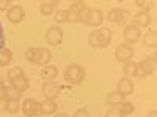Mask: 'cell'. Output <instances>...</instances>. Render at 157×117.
Here are the masks:
<instances>
[{
  "label": "cell",
  "instance_id": "cell-32",
  "mask_svg": "<svg viewBox=\"0 0 157 117\" xmlns=\"http://www.w3.org/2000/svg\"><path fill=\"white\" fill-rule=\"evenodd\" d=\"M5 98H6V87L0 86V100H5Z\"/></svg>",
  "mask_w": 157,
  "mask_h": 117
},
{
  "label": "cell",
  "instance_id": "cell-21",
  "mask_svg": "<svg viewBox=\"0 0 157 117\" xmlns=\"http://www.w3.org/2000/svg\"><path fill=\"white\" fill-rule=\"evenodd\" d=\"M124 73L126 76H137V62L134 61H127L124 62Z\"/></svg>",
  "mask_w": 157,
  "mask_h": 117
},
{
  "label": "cell",
  "instance_id": "cell-33",
  "mask_svg": "<svg viewBox=\"0 0 157 117\" xmlns=\"http://www.w3.org/2000/svg\"><path fill=\"white\" fill-rule=\"evenodd\" d=\"M8 6H10L8 0H0V9H8Z\"/></svg>",
  "mask_w": 157,
  "mask_h": 117
},
{
  "label": "cell",
  "instance_id": "cell-36",
  "mask_svg": "<svg viewBox=\"0 0 157 117\" xmlns=\"http://www.w3.org/2000/svg\"><path fill=\"white\" fill-rule=\"evenodd\" d=\"M148 117H157V112H155V109H152V111L148 114Z\"/></svg>",
  "mask_w": 157,
  "mask_h": 117
},
{
  "label": "cell",
  "instance_id": "cell-18",
  "mask_svg": "<svg viewBox=\"0 0 157 117\" xmlns=\"http://www.w3.org/2000/svg\"><path fill=\"white\" fill-rule=\"evenodd\" d=\"M39 111L41 114H54L57 111V103L55 100H46L39 105Z\"/></svg>",
  "mask_w": 157,
  "mask_h": 117
},
{
  "label": "cell",
  "instance_id": "cell-2",
  "mask_svg": "<svg viewBox=\"0 0 157 117\" xmlns=\"http://www.w3.org/2000/svg\"><path fill=\"white\" fill-rule=\"evenodd\" d=\"M50 51L47 48L43 47H30L27 51H25V58H27L30 62L33 64H41V66H47L50 61Z\"/></svg>",
  "mask_w": 157,
  "mask_h": 117
},
{
  "label": "cell",
  "instance_id": "cell-6",
  "mask_svg": "<svg viewBox=\"0 0 157 117\" xmlns=\"http://www.w3.org/2000/svg\"><path fill=\"white\" fill-rule=\"evenodd\" d=\"M132 56H134V50L129 44H120L115 50V58L120 62H127L132 59Z\"/></svg>",
  "mask_w": 157,
  "mask_h": 117
},
{
  "label": "cell",
  "instance_id": "cell-3",
  "mask_svg": "<svg viewBox=\"0 0 157 117\" xmlns=\"http://www.w3.org/2000/svg\"><path fill=\"white\" fill-rule=\"evenodd\" d=\"M64 80L71 84H80L85 80V69L78 64H69L64 70Z\"/></svg>",
  "mask_w": 157,
  "mask_h": 117
},
{
  "label": "cell",
  "instance_id": "cell-35",
  "mask_svg": "<svg viewBox=\"0 0 157 117\" xmlns=\"http://www.w3.org/2000/svg\"><path fill=\"white\" fill-rule=\"evenodd\" d=\"M52 117H68V114H64V112H60V114H54Z\"/></svg>",
  "mask_w": 157,
  "mask_h": 117
},
{
  "label": "cell",
  "instance_id": "cell-27",
  "mask_svg": "<svg viewBox=\"0 0 157 117\" xmlns=\"http://www.w3.org/2000/svg\"><path fill=\"white\" fill-rule=\"evenodd\" d=\"M21 94L22 92H19L16 87H13V86L6 87V100H19Z\"/></svg>",
  "mask_w": 157,
  "mask_h": 117
},
{
  "label": "cell",
  "instance_id": "cell-37",
  "mask_svg": "<svg viewBox=\"0 0 157 117\" xmlns=\"http://www.w3.org/2000/svg\"><path fill=\"white\" fill-rule=\"evenodd\" d=\"M2 83H3V80H2V76H0V86H3Z\"/></svg>",
  "mask_w": 157,
  "mask_h": 117
},
{
  "label": "cell",
  "instance_id": "cell-22",
  "mask_svg": "<svg viewBox=\"0 0 157 117\" xmlns=\"http://www.w3.org/2000/svg\"><path fill=\"white\" fill-rule=\"evenodd\" d=\"M143 44L146 47H155L157 45V36H155V31H148L143 37Z\"/></svg>",
  "mask_w": 157,
  "mask_h": 117
},
{
  "label": "cell",
  "instance_id": "cell-24",
  "mask_svg": "<svg viewBox=\"0 0 157 117\" xmlns=\"http://www.w3.org/2000/svg\"><path fill=\"white\" fill-rule=\"evenodd\" d=\"M8 80L10 81H14V80H17V78H21V76H24V70L21 69V67H13V69H10L8 70Z\"/></svg>",
  "mask_w": 157,
  "mask_h": 117
},
{
  "label": "cell",
  "instance_id": "cell-5",
  "mask_svg": "<svg viewBox=\"0 0 157 117\" xmlns=\"http://www.w3.org/2000/svg\"><path fill=\"white\" fill-rule=\"evenodd\" d=\"M88 9V6L83 3V2H75V3H72L68 9H66V12H68V22H80L82 20V16L85 14V11Z\"/></svg>",
  "mask_w": 157,
  "mask_h": 117
},
{
  "label": "cell",
  "instance_id": "cell-13",
  "mask_svg": "<svg viewBox=\"0 0 157 117\" xmlns=\"http://www.w3.org/2000/svg\"><path fill=\"white\" fill-rule=\"evenodd\" d=\"M129 12L126 9H121V8H113L110 12H109V20L113 22V23H118V25H123L126 17H127Z\"/></svg>",
  "mask_w": 157,
  "mask_h": 117
},
{
  "label": "cell",
  "instance_id": "cell-25",
  "mask_svg": "<svg viewBox=\"0 0 157 117\" xmlns=\"http://www.w3.org/2000/svg\"><path fill=\"white\" fill-rule=\"evenodd\" d=\"M54 20H55L57 23L68 22V12H66V9H58L55 14H54Z\"/></svg>",
  "mask_w": 157,
  "mask_h": 117
},
{
  "label": "cell",
  "instance_id": "cell-19",
  "mask_svg": "<svg viewBox=\"0 0 157 117\" xmlns=\"http://www.w3.org/2000/svg\"><path fill=\"white\" fill-rule=\"evenodd\" d=\"M11 86H13V87H16V89L19 90V92H24V90H27V89H29L30 83H29V78L24 75V76L17 78V80L11 81Z\"/></svg>",
  "mask_w": 157,
  "mask_h": 117
},
{
  "label": "cell",
  "instance_id": "cell-9",
  "mask_svg": "<svg viewBox=\"0 0 157 117\" xmlns=\"http://www.w3.org/2000/svg\"><path fill=\"white\" fill-rule=\"evenodd\" d=\"M22 112L27 117H35V115H41V111H39V105L33 100V98H27L22 103Z\"/></svg>",
  "mask_w": 157,
  "mask_h": 117
},
{
  "label": "cell",
  "instance_id": "cell-4",
  "mask_svg": "<svg viewBox=\"0 0 157 117\" xmlns=\"http://www.w3.org/2000/svg\"><path fill=\"white\" fill-rule=\"evenodd\" d=\"M102 20H104V14H102L101 9H98V8H88L85 11V14L82 16L80 22H85L86 25H90V27H99V25L102 23Z\"/></svg>",
  "mask_w": 157,
  "mask_h": 117
},
{
  "label": "cell",
  "instance_id": "cell-16",
  "mask_svg": "<svg viewBox=\"0 0 157 117\" xmlns=\"http://www.w3.org/2000/svg\"><path fill=\"white\" fill-rule=\"evenodd\" d=\"M57 75H58V69H57L55 66H50V64H47V66H44V67L41 69V76H43V80H46V83H47V81H52Z\"/></svg>",
  "mask_w": 157,
  "mask_h": 117
},
{
  "label": "cell",
  "instance_id": "cell-26",
  "mask_svg": "<svg viewBox=\"0 0 157 117\" xmlns=\"http://www.w3.org/2000/svg\"><path fill=\"white\" fill-rule=\"evenodd\" d=\"M21 105H19V100H6V111L11 114H16L19 111Z\"/></svg>",
  "mask_w": 157,
  "mask_h": 117
},
{
  "label": "cell",
  "instance_id": "cell-14",
  "mask_svg": "<svg viewBox=\"0 0 157 117\" xmlns=\"http://www.w3.org/2000/svg\"><path fill=\"white\" fill-rule=\"evenodd\" d=\"M116 92H120L123 97L126 95H130L134 92V83L130 78H121L120 81H118V90Z\"/></svg>",
  "mask_w": 157,
  "mask_h": 117
},
{
  "label": "cell",
  "instance_id": "cell-38",
  "mask_svg": "<svg viewBox=\"0 0 157 117\" xmlns=\"http://www.w3.org/2000/svg\"><path fill=\"white\" fill-rule=\"evenodd\" d=\"M0 117H2V115H0Z\"/></svg>",
  "mask_w": 157,
  "mask_h": 117
},
{
  "label": "cell",
  "instance_id": "cell-31",
  "mask_svg": "<svg viewBox=\"0 0 157 117\" xmlns=\"http://www.w3.org/2000/svg\"><path fill=\"white\" fill-rule=\"evenodd\" d=\"M5 48V33H3V27L0 23V50Z\"/></svg>",
  "mask_w": 157,
  "mask_h": 117
},
{
  "label": "cell",
  "instance_id": "cell-15",
  "mask_svg": "<svg viewBox=\"0 0 157 117\" xmlns=\"http://www.w3.org/2000/svg\"><path fill=\"white\" fill-rule=\"evenodd\" d=\"M134 22H135V27H148V25L151 23V16L148 11H140L135 14L134 17Z\"/></svg>",
  "mask_w": 157,
  "mask_h": 117
},
{
  "label": "cell",
  "instance_id": "cell-12",
  "mask_svg": "<svg viewBox=\"0 0 157 117\" xmlns=\"http://www.w3.org/2000/svg\"><path fill=\"white\" fill-rule=\"evenodd\" d=\"M141 33H140V28L135 27V25H127L126 30H124V39L127 44H135L138 39H140Z\"/></svg>",
  "mask_w": 157,
  "mask_h": 117
},
{
  "label": "cell",
  "instance_id": "cell-23",
  "mask_svg": "<svg viewBox=\"0 0 157 117\" xmlns=\"http://www.w3.org/2000/svg\"><path fill=\"white\" fill-rule=\"evenodd\" d=\"M57 2H43L41 5H39V11H41V14L44 16H49L54 12V8H55Z\"/></svg>",
  "mask_w": 157,
  "mask_h": 117
},
{
  "label": "cell",
  "instance_id": "cell-28",
  "mask_svg": "<svg viewBox=\"0 0 157 117\" xmlns=\"http://www.w3.org/2000/svg\"><path fill=\"white\" fill-rule=\"evenodd\" d=\"M118 109L121 111V114H123V115H129V114H132V112H134V105H132L130 101H124V103H123V105H121L120 108H118Z\"/></svg>",
  "mask_w": 157,
  "mask_h": 117
},
{
  "label": "cell",
  "instance_id": "cell-7",
  "mask_svg": "<svg viewBox=\"0 0 157 117\" xmlns=\"http://www.w3.org/2000/svg\"><path fill=\"white\" fill-rule=\"evenodd\" d=\"M6 17H8V20L13 22V23H19V22H22L24 17H25V11H24V8L19 6V5H13V6H10V8L6 9Z\"/></svg>",
  "mask_w": 157,
  "mask_h": 117
},
{
  "label": "cell",
  "instance_id": "cell-20",
  "mask_svg": "<svg viewBox=\"0 0 157 117\" xmlns=\"http://www.w3.org/2000/svg\"><path fill=\"white\" fill-rule=\"evenodd\" d=\"M11 59H13V51L10 48L0 50V67L8 66V64L11 62Z\"/></svg>",
  "mask_w": 157,
  "mask_h": 117
},
{
  "label": "cell",
  "instance_id": "cell-34",
  "mask_svg": "<svg viewBox=\"0 0 157 117\" xmlns=\"http://www.w3.org/2000/svg\"><path fill=\"white\" fill-rule=\"evenodd\" d=\"M0 109L6 111V98H5V100H0Z\"/></svg>",
  "mask_w": 157,
  "mask_h": 117
},
{
  "label": "cell",
  "instance_id": "cell-8",
  "mask_svg": "<svg viewBox=\"0 0 157 117\" xmlns=\"http://www.w3.org/2000/svg\"><path fill=\"white\" fill-rule=\"evenodd\" d=\"M46 41L50 45H58L63 41V30L60 27H50L46 31Z\"/></svg>",
  "mask_w": 157,
  "mask_h": 117
},
{
  "label": "cell",
  "instance_id": "cell-1",
  "mask_svg": "<svg viewBox=\"0 0 157 117\" xmlns=\"http://www.w3.org/2000/svg\"><path fill=\"white\" fill-rule=\"evenodd\" d=\"M112 42V31L107 27H101L94 31H91L88 36V44L94 48H104Z\"/></svg>",
  "mask_w": 157,
  "mask_h": 117
},
{
  "label": "cell",
  "instance_id": "cell-17",
  "mask_svg": "<svg viewBox=\"0 0 157 117\" xmlns=\"http://www.w3.org/2000/svg\"><path fill=\"white\" fill-rule=\"evenodd\" d=\"M124 101H126L124 97L120 92H116V90H115V92H110L107 95V103H109L110 106H113V108H120Z\"/></svg>",
  "mask_w": 157,
  "mask_h": 117
},
{
  "label": "cell",
  "instance_id": "cell-29",
  "mask_svg": "<svg viewBox=\"0 0 157 117\" xmlns=\"http://www.w3.org/2000/svg\"><path fill=\"white\" fill-rule=\"evenodd\" d=\"M105 117H123V114H121V111L118 109V108H112V109L107 111Z\"/></svg>",
  "mask_w": 157,
  "mask_h": 117
},
{
  "label": "cell",
  "instance_id": "cell-30",
  "mask_svg": "<svg viewBox=\"0 0 157 117\" xmlns=\"http://www.w3.org/2000/svg\"><path fill=\"white\" fill-rule=\"evenodd\" d=\"M72 117H90V112H88L85 108H80V109H77V111L74 112Z\"/></svg>",
  "mask_w": 157,
  "mask_h": 117
},
{
  "label": "cell",
  "instance_id": "cell-10",
  "mask_svg": "<svg viewBox=\"0 0 157 117\" xmlns=\"http://www.w3.org/2000/svg\"><path fill=\"white\" fill-rule=\"evenodd\" d=\"M60 94V86L52 83V81H47L43 84V95L46 97V100H55Z\"/></svg>",
  "mask_w": 157,
  "mask_h": 117
},
{
  "label": "cell",
  "instance_id": "cell-11",
  "mask_svg": "<svg viewBox=\"0 0 157 117\" xmlns=\"http://www.w3.org/2000/svg\"><path fill=\"white\" fill-rule=\"evenodd\" d=\"M154 70V62L151 59H143L141 62L137 64V76L140 78H145V76H149Z\"/></svg>",
  "mask_w": 157,
  "mask_h": 117
}]
</instances>
